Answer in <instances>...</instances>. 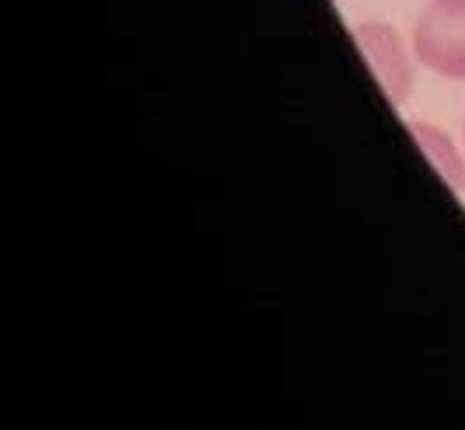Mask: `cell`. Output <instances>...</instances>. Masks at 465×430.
Wrapping results in <instances>:
<instances>
[{"label": "cell", "instance_id": "obj_2", "mask_svg": "<svg viewBox=\"0 0 465 430\" xmlns=\"http://www.w3.org/2000/svg\"><path fill=\"white\" fill-rule=\"evenodd\" d=\"M353 39H357V49L364 53L368 67L378 77L385 98L392 105H402L410 98V88H413V71H410V60H406V49L399 43V35L389 24L364 22L353 28Z\"/></svg>", "mask_w": 465, "mask_h": 430}, {"label": "cell", "instance_id": "obj_3", "mask_svg": "<svg viewBox=\"0 0 465 430\" xmlns=\"http://www.w3.org/2000/svg\"><path fill=\"white\" fill-rule=\"evenodd\" d=\"M410 133H413V141H417L420 151L430 158V165L438 168V175H441L444 182H448L451 190H462L465 165H462V158H459V151H455V143L448 141L441 130H434L430 122H410Z\"/></svg>", "mask_w": 465, "mask_h": 430}, {"label": "cell", "instance_id": "obj_1", "mask_svg": "<svg viewBox=\"0 0 465 430\" xmlns=\"http://www.w3.org/2000/svg\"><path fill=\"white\" fill-rule=\"evenodd\" d=\"M413 49L420 64L444 77H465V0H430L417 18Z\"/></svg>", "mask_w": 465, "mask_h": 430}]
</instances>
